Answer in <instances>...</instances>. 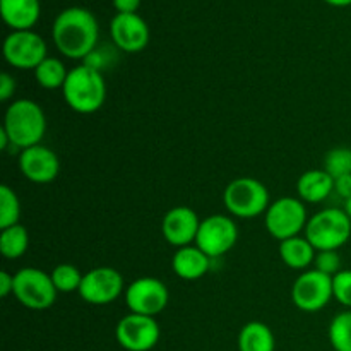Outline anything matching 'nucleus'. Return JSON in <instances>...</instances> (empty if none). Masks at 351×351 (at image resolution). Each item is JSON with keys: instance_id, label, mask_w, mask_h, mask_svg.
<instances>
[{"instance_id": "25", "label": "nucleus", "mask_w": 351, "mask_h": 351, "mask_svg": "<svg viewBox=\"0 0 351 351\" xmlns=\"http://www.w3.org/2000/svg\"><path fill=\"white\" fill-rule=\"evenodd\" d=\"M21 202L9 185L0 187V230L19 225Z\"/></svg>"}, {"instance_id": "13", "label": "nucleus", "mask_w": 351, "mask_h": 351, "mask_svg": "<svg viewBox=\"0 0 351 351\" xmlns=\"http://www.w3.org/2000/svg\"><path fill=\"white\" fill-rule=\"evenodd\" d=\"M77 293L86 304H113L123 293V278L113 267H95L84 274Z\"/></svg>"}, {"instance_id": "22", "label": "nucleus", "mask_w": 351, "mask_h": 351, "mask_svg": "<svg viewBox=\"0 0 351 351\" xmlns=\"http://www.w3.org/2000/svg\"><path fill=\"white\" fill-rule=\"evenodd\" d=\"M29 245V235L23 225H14L3 228L0 233V252L5 259H19L26 254Z\"/></svg>"}, {"instance_id": "8", "label": "nucleus", "mask_w": 351, "mask_h": 351, "mask_svg": "<svg viewBox=\"0 0 351 351\" xmlns=\"http://www.w3.org/2000/svg\"><path fill=\"white\" fill-rule=\"evenodd\" d=\"M168 300V288L158 278H139L125 288V304L132 314L156 317L167 308Z\"/></svg>"}, {"instance_id": "31", "label": "nucleus", "mask_w": 351, "mask_h": 351, "mask_svg": "<svg viewBox=\"0 0 351 351\" xmlns=\"http://www.w3.org/2000/svg\"><path fill=\"white\" fill-rule=\"evenodd\" d=\"M335 192L341 199H350L351 197V175H345V177H339L335 180Z\"/></svg>"}, {"instance_id": "16", "label": "nucleus", "mask_w": 351, "mask_h": 351, "mask_svg": "<svg viewBox=\"0 0 351 351\" xmlns=\"http://www.w3.org/2000/svg\"><path fill=\"white\" fill-rule=\"evenodd\" d=\"M110 31L117 47L127 53H137L149 43V27L136 12L117 14L110 24Z\"/></svg>"}, {"instance_id": "11", "label": "nucleus", "mask_w": 351, "mask_h": 351, "mask_svg": "<svg viewBox=\"0 0 351 351\" xmlns=\"http://www.w3.org/2000/svg\"><path fill=\"white\" fill-rule=\"evenodd\" d=\"M237 240H239V230H237L235 221L228 216L213 215L201 221L195 245L206 256L216 259L230 252L235 247Z\"/></svg>"}, {"instance_id": "5", "label": "nucleus", "mask_w": 351, "mask_h": 351, "mask_svg": "<svg viewBox=\"0 0 351 351\" xmlns=\"http://www.w3.org/2000/svg\"><path fill=\"white\" fill-rule=\"evenodd\" d=\"M223 201L230 215L243 219L257 218L271 204L266 185L252 177H240L230 182L223 192Z\"/></svg>"}, {"instance_id": "34", "label": "nucleus", "mask_w": 351, "mask_h": 351, "mask_svg": "<svg viewBox=\"0 0 351 351\" xmlns=\"http://www.w3.org/2000/svg\"><path fill=\"white\" fill-rule=\"evenodd\" d=\"M9 144H10V139L2 127V129H0V149H7V146H9Z\"/></svg>"}, {"instance_id": "3", "label": "nucleus", "mask_w": 351, "mask_h": 351, "mask_svg": "<svg viewBox=\"0 0 351 351\" xmlns=\"http://www.w3.org/2000/svg\"><path fill=\"white\" fill-rule=\"evenodd\" d=\"M62 95L69 108L82 115H91L101 108L106 99L105 77L99 71L82 64L69 71Z\"/></svg>"}, {"instance_id": "24", "label": "nucleus", "mask_w": 351, "mask_h": 351, "mask_svg": "<svg viewBox=\"0 0 351 351\" xmlns=\"http://www.w3.org/2000/svg\"><path fill=\"white\" fill-rule=\"evenodd\" d=\"M328 332L335 351H351V311L336 315L329 324Z\"/></svg>"}, {"instance_id": "17", "label": "nucleus", "mask_w": 351, "mask_h": 351, "mask_svg": "<svg viewBox=\"0 0 351 351\" xmlns=\"http://www.w3.org/2000/svg\"><path fill=\"white\" fill-rule=\"evenodd\" d=\"M211 266V257L206 256L197 245H187L177 249L171 259V269L180 280L195 281L206 276Z\"/></svg>"}, {"instance_id": "35", "label": "nucleus", "mask_w": 351, "mask_h": 351, "mask_svg": "<svg viewBox=\"0 0 351 351\" xmlns=\"http://www.w3.org/2000/svg\"><path fill=\"white\" fill-rule=\"evenodd\" d=\"M328 3H331V5H336V7H345V5H350L351 0H326Z\"/></svg>"}, {"instance_id": "19", "label": "nucleus", "mask_w": 351, "mask_h": 351, "mask_svg": "<svg viewBox=\"0 0 351 351\" xmlns=\"http://www.w3.org/2000/svg\"><path fill=\"white\" fill-rule=\"evenodd\" d=\"M0 12L3 21L14 31H27L40 17L38 0H0Z\"/></svg>"}, {"instance_id": "2", "label": "nucleus", "mask_w": 351, "mask_h": 351, "mask_svg": "<svg viewBox=\"0 0 351 351\" xmlns=\"http://www.w3.org/2000/svg\"><path fill=\"white\" fill-rule=\"evenodd\" d=\"M3 130L10 144L19 149L38 146L47 132V117L43 108L33 99H16L3 117Z\"/></svg>"}, {"instance_id": "20", "label": "nucleus", "mask_w": 351, "mask_h": 351, "mask_svg": "<svg viewBox=\"0 0 351 351\" xmlns=\"http://www.w3.org/2000/svg\"><path fill=\"white\" fill-rule=\"evenodd\" d=\"M315 254L317 250L314 249L311 242L307 240V237H293V239H288L280 242V257L288 267L291 269H305V267L311 266L315 259Z\"/></svg>"}, {"instance_id": "15", "label": "nucleus", "mask_w": 351, "mask_h": 351, "mask_svg": "<svg viewBox=\"0 0 351 351\" xmlns=\"http://www.w3.org/2000/svg\"><path fill=\"white\" fill-rule=\"evenodd\" d=\"M19 170L33 184H50L58 177L60 161L50 147L38 144L21 151Z\"/></svg>"}, {"instance_id": "26", "label": "nucleus", "mask_w": 351, "mask_h": 351, "mask_svg": "<svg viewBox=\"0 0 351 351\" xmlns=\"http://www.w3.org/2000/svg\"><path fill=\"white\" fill-rule=\"evenodd\" d=\"M51 281H53L57 291L62 293H72V291H79L82 283L84 274L72 264H58L53 271L50 273Z\"/></svg>"}, {"instance_id": "21", "label": "nucleus", "mask_w": 351, "mask_h": 351, "mask_svg": "<svg viewBox=\"0 0 351 351\" xmlns=\"http://www.w3.org/2000/svg\"><path fill=\"white\" fill-rule=\"evenodd\" d=\"M239 350L240 351H274L276 350V339L269 326L264 322L252 321L247 322L239 335Z\"/></svg>"}, {"instance_id": "30", "label": "nucleus", "mask_w": 351, "mask_h": 351, "mask_svg": "<svg viewBox=\"0 0 351 351\" xmlns=\"http://www.w3.org/2000/svg\"><path fill=\"white\" fill-rule=\"evenodd\" d=\"M14 91H16V81L10 74L3 72L0 75V101H7V99L12 98Z\"/></svg>"}, {"instance_id": "10", "label": "nucleus", "mask_w": 351, "mask_h": 351, "mask_svg": "<svg viewBox=\"0 0 351 351\" xmlns=\"http://www.w3.org/2000/svg\"><path fill=\"white\" fill-rule=\"evenodd\" d=\"M160 324L149 315L132 314L122 317L117 324V343L127 351H151L160 341Z\"/></svg>"}, {"instance_id": "1", "label": "nucleus", "mask_w": 351, "mask_h": 351, "mask_svg": "<svg viewBox=\"0 0 351 351\" xmlns=\"http://www.w3.org/2000/svg\"><path fill=\"white\" fill-rule=\"evenodd\" d=\"M98 23L89 10L71 7L62 10L53 23V41L60 53L74 60H84L98 43Z\"/></svg>"}, {"instance_id": "27", "label": "nucleus", "mask_w": 351, "mask_h": 351, "mask_svg": "<svg viewBox=\"0 0 351 351\" xmlns=\"http://www.w3.org/2000/svg\"><path fill=\"white\" fill-rule=\"evenodd\" d=\"M324 170L332 178L351 175V147H335L324 158Z\"/></svg>"}, {"instance_id": "9", "label": "nucleus", "mask_w": 351, "mask_h": 351, "mask_svg": "<svg viewBox=\"0 0 351 351\" xmlns=\"http://www.w3.org/2000/svg\"><path fill=\"white\" fill-rule=\"evenodd\" d=\"M332 298V278L317 269L302 273L291 287V300L304 312L322 311Z\"/></svg>"}, {"instance_id": "14", "label": "nucleus", "mask_w": 351, "mask_h": 351, "mask_svg": "<svg viewBox=\"0 0 351 351\" xmlns=\"http://www.w3.org/2000/svg\"><path fill=\"white\" fill-rule=\"evenodd\" d=\"M199 226H201V219L194 209L187 206H177L165 215L161 233L170 245L182 249V247L195 243Z\"/></svg>"}, {"instance_id": "7", "label": "nucleus", "mask_w": 351, "mask_h": 351, "mask_svg": "<svg viewBox=\"0 0 351 351\" xmlns=\"http://www.w3.org/2000/svg\"><path fill=\"white\" fill-rule=\"evenodd\" d=\"M264 223L269 235L280 242L298 237L308 223L304 201L297 197H281L271 202Z\"/></svg>"}, {"instance_id": "23", "label": "nucleus", "mask_w": 351, "mask_h": 351, "mask_svg": "<svg viewBox=\"0 0 351 351\" xmlns=\"http://www.w3.org/2000/svg\"><path fill=\"white\" fill-rule=\"evenodd\" d=\"M69 71L58 58L47 57L36 69L34 79L45 89H62L67 81Z\"/></svg>"}, {"instance_id": "29", "label": "nucleus", "mask_w": 351, "mask_h": 351, "mask_svg": "<svg viewBox=\"0 0 351 351\" xmlns=\"http://www.w3.org/2000/svg\"><path fill=\"white\" fill-rule=\"evenodd\" d=\"M332 295L345 307L351 308V269H343L332 278Z\"/></svg>"}, {"instance_id": "36", "label": "nucleus", "mask_w": 351, "mask_h": 351, "mask_svg": "<svg viewBox=\"0 0 351 351\" xmlns=\"http://www.w3.org/2000/svg\"><path fill=\"white\" fill-rule=\"evenodd\" d=\"M343 209H345V213L350 216V219H351V197L346 199V201H345V208H343Z\"/></svg>"}, {"instance_id": "4", "label": "nucleus", "mask_w": 351, "mask_h": 351, "mask_svg": "<svg viewBox=\"0 0 351 351\" xmlns=\"http://www.w3.org/2000/svg\"><path fill=\"white\" fill-rule=\"evenodd\" d=\"M305 237L317 250H339L351 237V219L345 209H322L308 218Z\"/></svg>"}, {"instance_id": "33", "label": "nucleus", "mask_w": 351, "mask_h": 351, "mask_svg": "<svg viewBox=\"0 0 351 351\" xmlns=\"http://www.w3.org/2000/svg\"><path fill=\"white\" fill-rule=\"evenodd\" d=\"M139 3L141 0H113V5L120 14H134Z\"/></svg>"}, {"instance_id": "6", "label": "nucleus", "mask_w": 351, "mask_h": 351, "mask_svg": "<svg viewBox=\"0 0 351 351\" xmlns=\"http://www.w3.org/2000/svg\"><path fill=\"white\" fill-rule=\"evenodd\" d=\"M51 276L38 267H23L14 274V297L31 311H47L57 302Z\"/></svg>"}, {"instance_id": "18", "label": "nucleus", "mask_w": 351, "mask_h": 351, "mask_svg": "<svg viewBox=\"0 0 351 351\" xmlns=\"http://www.w3.org/2000/svg\"><path fill=\"white\" fill-rule=\"evenodd\" d=\"M297 192L300 201L317 204L335 192V178L326 170H308L298 178Z\"/></svg>"}, {"instance_id": "12", "label": "nucleus", "mask_w": 351, "mask_h": 351, "mask_svg": "<svg viewBox=\"0 0 351 351\" xmlns=\"http://www.w3.org/2000/svg\"><path fill=\"white\" fill-rule=\"evenodd\" d=\"M3 57L12 67L34 71L47 58V43L33 31H14L3 41Z\"/></svg>"}, {"instance_id": "28", "label": "nucleus", "mask_w": 351, "mask_h": 351, "mask_svg": "<svg viewBox=\"0 0 351 351\" xmlns=\"http://www.w3.org/2000/svg\"><path fill=\"white\" fill-rule=\"evenodd\" d=\"M315 269L322 274H328V276L335 278L336 274L341 269V257H339L338 250H319L315 254Z\"/></svg>"}, {"instance_id": "32", "label": "nucleus", "mask_w": 351, "mask_h": 351, "mask_svg": "<svg viewBox=\"0 0 351 351\" xmlns=\"http://www.w3.org/2000/svg\"><path fill=\"white\" fill-rule=\"evenodd\" d=\"M14 293V274H9L7 271L0 273V297H9Z\"/></svg>"}]
</instances>
